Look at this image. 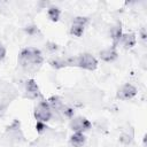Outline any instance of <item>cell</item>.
<instances>
[{
	"label": "cell",
	"instance_id": "21",
	"mask_svg": "<svg viewBox=\"0 0 147 147\" xmlns=\"http://www.w3.org/2000/svg\"><path fill=\"white\" fill-rule=\"evenodd\" d=\"M5 56H6V49H5V47L0 44V60L5 59Z\"/></svg>",
	"mask_w": 147,
	"mask_h": 147
},
{
	"label": "cell",
	"instance_id": "3",
	"mask_svg": "<svg viewBox=\"0 0 147 147\" xmlns=\"http://www.w3.org/2000/svg\"><path fill=\"white\" fill-rule=\"evenodd\" d=\"M76 67H79L86 70H94L98 67V60L93 55L88 53H84L76 56Z\"/></svg>",
	"mask_w": 147,
	"mask_h": 147
},
{
	"label": "cell",
	"instance_id": "22",
	"mask_svg": "<svg viewBox=\"0 0 147 147\" xmlns=\"http://www.w3.org/2000/svg\"><path fill=\"white\" fill-rule=\"evenodd\" d=\"M141 39H142V40L146 39V32H145V29L141 30Z\"/></svg>",
	"mask_w": 147,
	"mask_h": 147
},
{
	"label": "cell",
	"instance_id": "19",
	"mask_svg": "<svg viewBox=\"0 0 147 147\" xmlns=\"http://www.w3.org/2000/svg\"><path fill=\"white\" fill-rule=\"evenodd\" d=\"M46 129H47V126H46L45 123H42V122H37V124H36V130H37V132L42 133Z\"/></svg>",
	"mask_w": 147,
	"mask_h": 147
},
{
	"label": "cell",
	"instance_id": "4",
	"mask_svg": "<svg viewBox=\"0 0 147 147\" xmlns=\"http://www.w3.org/2000/svg\"><path fill=\"white\" fill-rule=\"evenodd\" d=\"M136 94H137V88H136L133 85L126 83V84H124V85L117 91L116 96H117L118 99H121V100H129V99H132Z\"/></svg>",
	"mask_w": 147,
	"mask_h": 147
},
{
	"label": "cell",
	"instance_id": "18",
	"mask_svg": "<svg viewBox=\"0 0 147 147\" xmlns=\"http://www.w3.org/2000/svg\"><path fill=\"white\" fill-rule=\"evenodd\" d=\"M45 46H46V49L49 51V52H55V51L59 49V46H57L55 42H52V41H48Z\"/></svg>",
	"mask_w": 147,
	"mask_h": 147
},
{
	"label": "cell",
	"instance_id": "2",
	"mask_svg": "<svg viewBox=\"0 0 147 147\" xmlns=\"http://www.w3.org/2000/svg\"><path fill=\"white\" fill-rule=\"evenodd\" d=\"M34 117L37 122H48L52 117V108L47 101H40L34 109Z\"/></svg>",
	"mask_w": 147,
	"mask_h": 147
},
{
	"label": "cell",
	"instance_id": "16",
	"mask_svg": "<svg viewBox=\"0 0 147 147\" xmlns=\"http://www.w3.org/2000/svg\"><path fill=\"white\" fill-rule=\"evenodd\" d=\"M87 22H88V18H87V17H84V16H77V17L75 18V21H74V23L80 24V25H83V26H85V25L87 24Z\"/></svg>",
	"mask_w": 147,
	"mask_h": 147
},
{
	"label": "cell",
	"instance_id": "1",
	"mask_svg": "<svg viewBox=\"0 0 147 147\" xmlns=\"http://www.w3.org/2000/svg\"><path fill=\"white\" fill-rule=\"evenodd\" d=\"M18 61L22 67L29 68L31 65H40L44 61V57L39 49L29 47V48H24L21 51L18 55Z\"/></svg>",
	"mask_w": 147,
	"mask_h": 147
},
{
	"label": "cell",
	"instance_id": "9",
	"mask_svg": "<svg viewBox=\"0 0 147 147\" xmlns=\"http://www.w3.org/2000/svg\"><path fill=\"white\" fill-rule=\"evenodd\" d=\"M136 34L134 33H126V34H123L122 38H121V41L122 45L124 46L125 49H129V48H132L134 45H136Z\"/></svg>",
	"mask_w": 147,
	"mask_h": 147
},
{
	"label": "cell",
	"instance_id": "14",
	"mask_svg": "<svg viewBox=\"0 0 147 147\" xmlns=\"http://www.w3.org/2000/svg\"><path fill=\"white\" fill-rule=\"evenodd\" d=\"M49 64L55 69H61V68L68 67L67 59H53L49 61Z\"/></svg>",
	"mask_w": 147,
	"mask_h": 147
},
{
	"label": "cell",
	"instance_id": "10",
	"mask_svg": "<svg viewBox=\"0 0 147 147\" xmlns=\"http://www.w3.org/2000/svg\"><path fill=\"white\" fill-rule=\"evenodd\" d=\"M86 141V138L83 132H75L70 138V144L74 147H83Z\"/></svg>",
	"mask_w": 147,
	"mask_h": 147
},
{
	"label": "cell",
	"instance_id": "20",
	"mask_svg": "<svg viewBox=\"0 0 147 147\" xmlns=\"http://www.w3.org/2000/svg\"><path fill=\"white\" fill-rule=\"evenodd\" d=\"M131 137L129 136V134H122L121 137H119V141L122 142V144H124V145H129L130 142H131Z\"/></svg>",
	"mask_w": 147,
	"mask_h": 147
},
{
	"label": "cell",
	"instance_id": "11",
	"mask_svg": "<svg viewBox=\"0 0 147 147\" xmlns=\"http://www.w3.org/2000/svg\"><path fill=\"white\" fill-rule=\"evenodd\" d=\"M47 15H48V17H49L51 21L56 22V21H59V18H60L61 10H60L57 7H55V6H51V7L48 8V10H47Z\"/></svg>",
	"mask_w": 147,
	"mask_h": 147
},
{
	"label": "cell",
	"instance_id": "12",
	"mask_svg": "<svg viewBox=\"0 0 147 147\" xmlns=\"http://www.w3.org/2000/svg\"><path fill=\"white\" fill-rule=\"evenodd\" d=\"M47 102H48V105L51 106L52 109L57 110V111H60V109H61L62 106H63V102L61 101V99H60L59 96H51Z\"/></svg>",
	"mask_w": 147,
	"mask_h": 147
},
{
	"label": "cell",
	"instance_id": "7",
	"mask_svg": "<svg viewBox=\"0 0 147 147\" xmlns=\"http://www.w3.org/2000/svg\"><path fill=\"white\" fill-rule=\"evenodd\" d=\"M118 57V54L115 49V47H110L107 49H103L100 52V59L105 62H113Z\"/></svg>",
	"mask_w": 147,
	"mask_h": 147
},
{
	"label": "cell",
	"instance_id": "15",
	"mask_svg": "<svg viewBox=\"0 0 147 147\" xmlns=\"http://www.w3.org/2000/svg\"><path fill=\"white\" fill-rule=\"evenodd\" d=\"M60 111H61L65 117H68V118H71V117L74 116V114H75L74 109L70 108V107H68V106H65V105L62 106V108L60 109Z\"/></svg>",
	"mask_w": 147,
	"mask_h": 147
},
{
	"label": "cell",
	"instance_id": "6",
	"mask_svg": "<svg viewBox=\"0 0 147 147\" xmlns=\"http://www.w3.org/2000/svg\"><path fill=\"white\" fill-rule=\"evenodd\" d=\"M25 92H26V96L30 98V99H37V98L41 96L39 87H38V85H37L34 79H28L26 80V83H25Z\"/></svg>",
	"mask_w": 147,
	"mask_h": 147
},
{
	"label": "cell",
	"instance_id": "8",
	"mask_svg": "<svg viewBox=\"0 0 147 147\" xmlns=\"http://www.w3.org/2000/svg\"><path fill=\"white\" fill-rule=\"evenodd\" d=\"M110 36H111V39H113V47H116L117 44H119L121 38L123 36V33H122V24L121 23H117L116 25H114L111 28Z\"/></svg>",
	"mask_w": 147,
	"mask_h": 147
},
{
	"label": "cell",
	"instance_id": "5",
	"mask_svg": "<svg viewBox=\"0 0 147 147\" xmlns=\"http://www.w3.org/2000/svg\"><path fill=\"white\" fill-rule=\"evenodd\" d=\"M70 127L75 132H84V131H87L91 129V123L85 117H77L71 121Z\"/></svg>",
	"mask_w": 147,
	"mask_h": 147
},
{
	"label": "cell",
	"instance_id": "17",
	"mask_svg": "<svg viewBox=\"0 0 147 147\" xmlns=\"http://www.w3.org/2000/svg\"><path fill=\"white\" fill-rule=\"evenodd\" d=\"M25 32L28 34H36L38 32V28L36 25H29V26H25Z\"/></svg>",
	"mask_w": 147,
	"mask_h": 147
},
{
	"label": "cell",
	"instance_id": "13",
	"mask_svg": "<svg viewBox=\"0 0 147 147\" xmlns=\"http://www.w3.org/2000/svg\"><path fill=\"white\" fill-rule=\"evenodd\" d=\"M84 29H85V26L77 24V23H72V25L70 26V33L76 37H80L84 33Z\"/></svg>",
	"mask_w": 147,
	"mask_h": 147
}]
</instances>
